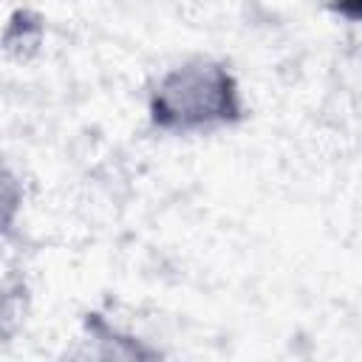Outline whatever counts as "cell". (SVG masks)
Masks as SVG:
<instances>
[{
  "instance_id": "7a4b0ae2",
  "label": "cell",
  "mask_w": 362,
  "mask_h": 362,
  "mask_svg": "<svg viewBox=\"0 0 362 362\" xmlns=\"http://www.w3.org/2000/svg\"><path fill=\"white\" fill-rule=\"evenodd\" d=\"M42 34H45V25H42V17L37 11H28V8H17L11 17H8V25L3 31V51L17 59V62H28L40 45H42Z\"/></svg>"
},
{
  "instance_id": "6da1fadb",
  "label": "cell",
  "mask_w": 362,
  "mask_h": 362,
  "mask_svg": "<svg viewBox=\"0 0 362 362\" xmlns=\"http://www.w3.org/2000/svg\"><path fill=\"white\" fill-rule=\"evenodd\" d=\"M240 119L243 102L238 79L212 59H189L173 68L150 96V122L167 133L238 124Z\"/></svg>"
},
{
  "instance_id": "277c9868",
  "label": "cell",
  "mask_w": 362,
  "mask_h": 362,
  "mask_svg": "<svg viewBox=\"0 0 362 362\" xmlns=\"http://www.w3.org/2000/svg\"><path fill=\"white\" fill-rule=\"evenodd\" d=\"M20 206H23V187H20L17 175L0 164V238L17 221Z\"/></svg>"
},
{
  "instance_id": "3957f363",
  "label": "cell",
  "mask_w": 362,
  "mask_h": 362,
  "mask_svg": "<svg viewBox=\"0 0 362 362\" xmlns=\"http://www.w3.org/2000/svg\"><path fill=\"white\" fill-rule=\"evenodd\" d=\"M25 311V286L0 280V342H8Z\"/></svg>"
}]
</instances>
